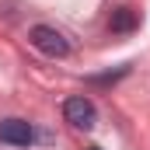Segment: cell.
<instances>
[{"label":"cell","instance_id":"1","mask_svg":"<svg viewBox=\"0 0 150 150\" xmlns=\"http://www.w3.org/2000/svg\"><path fill=\"white\" fill-rule=\"evenodd\" d=\"M28 42L35 45L42 56H52V59H63V56L70 52V42L59 35L56 28H49V25H35V28L28 32Z\"/></svg>","mask_w":150,"mask_h":150},{"label":"cell","instance_id":"2","mask_svg":"<svg viewBox=\"0 0 150 150\" xmlns=\"http://www.w3.org/2000/svg\"><path fill=\"white\" fill-rule=\"evenodd\" d=\"M63 115H67V122H70V126H77V129H91V126L98 122L94 101H91V98H84V94L67 98V101H63Z\"/></svg>","mask_w":150,"mask_h":150},{"label":"cell","instance_id":"3","mask_svg":"<svg viewBox=\"0 0 150 150\" xmlns=\"http://www.w3.org/2000/svg\"><path fill=\"white\" fill-rule=\"evenodd\" d=\"M35 140V129L25 122V119H4L0 122V143H11V147H28Z\"/></svg>","mask_w":150,"mask_h":150},{"label":"cell","instance_id":"4","mask_svg":"<svg viewBox=\"0 0 150 150\" xmlns=\"http://www.w3.org/2000/svg\"><path fill=\"white\" fill-rule=\"evenodd\" d=\"M136 21H140V18H136V11H133V7H119V11H112V21H108V25H112V32L126 35V32H133V28H136Z\"/></svg>","mask_w":150,"mask_h":150},{"label":"cell","instance_id":"5","mask_svg":"<svg viewBox=\"0 0 150 150\" xmlns=\"http://www.w3.org/2000/svg\"><path fill=\"white\" fill-rule=\"evenodd\" d=\"M87 150H101V147H87Z\"/></svg>","mask_w":150,"mask_h":150}]
</instances>
